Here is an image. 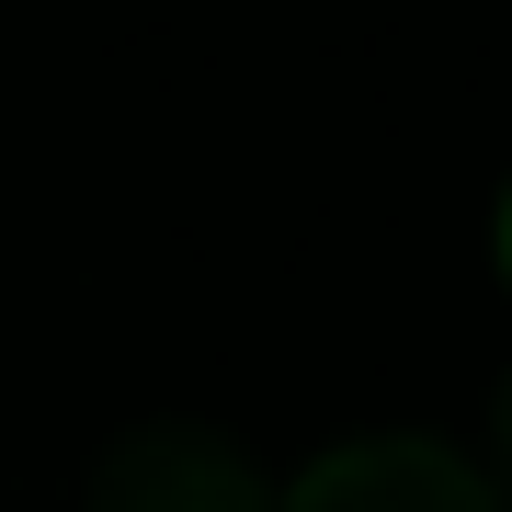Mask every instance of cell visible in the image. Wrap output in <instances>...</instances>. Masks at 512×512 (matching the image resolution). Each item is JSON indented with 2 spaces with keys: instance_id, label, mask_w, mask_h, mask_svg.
Here are the masks:
<instances>
[{
  "instance_id": "3957f363",
  "label": "cell",
  "mask_w": 512,
  "mask_h": 512,
  "mask_svg": "<svg viewBox=\"0 0 512 512\" xmlns=\"http://www.w3.org/2000/svg\"><path fill=\"white\" fill-rule=\"evenodd\" d=\"M501 490V512H512V376H501V399H490V467H478Z\"/></svg>"
},
{
  "instance_id": "277c9868",
  "label": "cell",
  "mask_w": 512,
  "mask_h": 512,
  "mask_svg": "<svg viewBox=\"0 0 512 512\" xmlns=\"http://www.w3.org/2000/svg\"><path fill=\"white\" fill-rule=\"evenodd\" d=\"M501 274H512V194H501Z\"/></svg>"
},
{
  "instance_id": "6da1fadb",
  "label": "cell",
  "mask_w": 512,
  "mask_h": 512,
  "mask_svg": "<svg viewBox=\"0 0 512 512\" xmlns=\"http://www.w3.org/2000/svg\"><path fill=\"white\" fill-rule=\"evenodd\" d=\"M274 512H501V490L478 478V456H456L433 433H353L296 467Z\"/></svg>"
},
{
  "instance_id": "7a4b0ae2",
  "label": "cell",
  "mask_w": 512,
  "mask_h": 512,
  "mask_svg": "<svg viewBox=\"0 0 512 512\" xmlns=\"http://www.w3.org/2000/svg\"><path fill=\"white\" fill-rule=\"evenodd\" d=\"M92 512H274V490L205 421H137L92 467Z\"/></svg>"
}]
</instances>
